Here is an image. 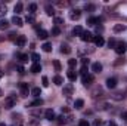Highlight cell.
<instances>
[{"instance_id": "6da1fadb", "label": "cell", "mask_w": 127, "mask_h": 126, "mask_svg": "<svg viewBox=\"0 0 127 126\" xmlns=\"http://www.w3.org/2000/svg\"><path fill=\"white\" fill-rule=\"evenodd\" d=\"M15 104H16V96H15L13 94H10V95H7V96L4 98V104H3V107H4L6 110H10Z\"/></svg>"}, {"instance_id": "7a4b0ae2", "label": "cell", "mask_w": 127, "mask_h": 126, "mask_svg": "<svg viewBox=\"0 0 127 126\" xmlns=\"http://www.w3.org/2000/svg\"><path fill=\"white\" fill-rule=\"evenodd\" d=\"M72 92H74V86H72V83H66V85H64L62 95H65V96H71Z\"/></svg>"}, {"instance_id": "3957f363", "label": "cell", "mask_w": 127, "mask_h": 126, "mask_svg": "<svg viewBox=\"0 0 127 126\" xmlns=\"http://www.w3.org/2000/svg\"><path fill=\"white\" fill-rule=\"evenodd\" d=\"M111 96H112V99H115V101H121V99H124V98L127 96V89H126V91L115 92V94H112Z\"/></svg>"}, {"instance_id": "277c9868", "label": "cell", "mask_w": 127, "mask_h": 126, "mask_svg": "<svg viewBox=\"0 0 127 126\" xmlns=\"http://www.w3.org/2000/svg\"><path fill=\"white\" fill-rule=\"evenodd\" d=\"M80 37H81L83 42H87V43H89V42H93V39H95V36L90 31H83V34H81Z\"/></svg>"}, {"instance_id": "5b68a950", "label": "cell", "mask_w": 127, "mask_h": 126, "mask_svg": "<svg viewBox=\"0 0 127 126\" xmlns=\"http://www.w3.org/2000/svg\"><path fill=\"white\" fill-rule=\"evenodd\" d=\"M93 80H95V77L92 76V74H86V76H83V85L87 88V86H90L92 83H93Z\"/></svg>"}, {"instance_id": "8992f818", "label": "cell", "mask_w": 127, "mask_h": 126, "mask_svg": "<svg viewBox=\"0 0 127 126\" xmlns=\"http://www.w3.org/2000/svg\"><path fill=\"white\" fill-rule=\"evenodd\" d=\"M19 89H21V95L22 96H27L30 94V89H28V83H19Z\"/></svg>"}, {"instance_id": "52a82bcc", "label": "cell", "mask_w": 127, "mask_h": 126, "mask_svg": "<svg viewBox=\"0 0 127 126\" xmlns=\"http://www.w3.org/2000/svg\"><path fill=\"white\" fill-rule=\"evenodd\" d=\"M114 49H115V52H117L118 55H123V54L126 52V45H124V43H117Z\"/></svg>"}, {"instance_id": "ba28073f", "label": "cell", "mask_w": 127, "mask_h": 126, "mask_svg": "<svg viewBox=\"0 0 127 126\" xmlns=\"http://www.w3.org/2000/svg\"><path fill=\"white\" fill-rule=\"evenodd\" d=\"M44 117H46L47 120H55V119H56L55 111H53L52 108H49V110H46V111H44Z\"/></svg>"}, {"instance_id": "9c48e42d", "label": "cell", "mask_w": 127, "mask_h": 126, "mask_svg": "<svg viewBox=\"0 0 127 126\" xmlns=\"http://www.w3.org/2000/svg\"><path fill=\"white\" fill-rule=\"evenodd\" d=\"M15 43H16V46H18V48H22V46L27 43V39H25V36H18V39L15 40Z\"/></svg>"}, {"instance_id": "30bf717a", "label": "cell", "mask_w": 127, "mask_h": 126, "mask_svg": "<svg viewBox=\"0 0 127 126\" xmlns=\"http://www.w3.org/2000/svg\"><path fill=\"white\" fill-rule=\"evenodd\" d=\"M115 86H117V79L109 77V79L106 80V88H108V89H114Z\"/></svg>"}, {"instance_id": "8fae6325", "label": "cell", "mask_w": 127, "mask_h": 126, "mask_svg": "<svg viewBox=\"0 0 127 126\" xmlns=\"http://www.w3.org/2000/svg\"><path fill=\"white\" fill-rule=\"evenodd\" d=\"M99 22H102V18H100V16H99V18L90 16V18L87 19V24H89V25H96V24H99Z\"/></svg>"}, {"instance_id": "7c38bea8", "label": "cell", "mask_w": 127, "mask_h": 126, "mask_svg": "<svg viewBox=\"0 0 127 126\" xmlns=\"http://www.w3.org/2000/svg\"><path fill=\"white\" fill-rule=\"evenodd\" d=\"M12 24H15V25H18V27H22L24 25V21L18 16V15H15L13 18H12Z\"/></svg>"}, {"instance_id": "4fadbf2b", "label": "cell", "mask_w": 127, "mask_h": 126, "mask_svg": "<svg viewBox=\"0 0 127 126\" xmlns=\"http://www.w3.org/2000/svg\"><path fill=\"white\" fill-rule=\"evenodd\" d=\"M43 105V99L41 98H37V99H34L32 102L28 104V107H41Z\"/></svg>"}, {"instance_id": "5bb4252c", "label": "cell", "mask_w": 127, "mask_h": 126, "mask_svg": "<svg viewBox=\"0 0 127 126\" xmlns=\"http://www.w3.org/2000/svg\"><path fill=\"white\" fill-rule=\"evenodd\" d=\"M93 42H95L96 46H103V43H105V40H103V37H102V36H95Z\"/></svg>"}, {"instance_id": "9a60e30c", "label": "cell", "mask_w": 127, "mask_h": 126, "mask_svg": "<svg viewBox=\"0 0 127 126\" xmlns=\"http://www.w3.org/2000/svg\"><path fill=\"white\" fill-rule=\"evenodd\" d=\"M80 16H81V10H78V9L72 10V12H71V15H69V18H71V19H78Z\"/></svg>"}, {"instance_id": "2e32d148", "label": "cell", "mask_w": 127, "mask_h": 126, "mask_svg": "<svg viewBox=\"0 0 127 126\" xmlns=\"http://www.w3.org/2000/svg\"><path fill=\"white\" fill-rule=\"evenodd\" d=\"M66 76H68V79L71 80V82H74L75 79H77V73L71 68V70H68V73H66Z\"/></svg>"}, {"instance_id": "e0dca14e", "label": "cell", "mask_w": 127, "mask_h": 126, "mask_svg": "<svg viewBox=\"0 0 127 126\" xmlns=\"http://www.w3.org/2000/svg\"><path fill=\"white\" fill-rule=\"evenodd\" d=\"M30 71H31V73H38V71H41V65L38 63H34L31 65V68H30Z\"/></svg>"}, {"instance_id": "ac0fdd59", "label": "cell", "mask_w": 127, "mask_h": 126, "mask_svg": "<svg viewBox=\"0 0 127 126\" xmlns=\"http://www.w3.org/2000/svg\"><path fill=\"white\" fill-rule=\"evenodd\" d=\"M92 70H93L95 73H100V71H102V64L100 63H93L92 64Z\"/></svg>"}, {"instance_id": "d6986e66", "label": "cell", "mask_w": 127, "mask_h": 126, "mask_svg": "<svg viewBox=\"0 0 127 126\" xmlns=\"http://www.w3.org/2000/svg\"><path fill=\"white\" fill-rule=\"evenodd\" d=\"M83 105H84V101H83V99H75V102H74L75 110H81V108H83Z\"/></svg>"}, {"instance_id": "ffe728a7", "label": "cell", "mask_w": 127, "mask_h": 126, "mask_svg": "<svg viewBox=\"0 0 127 126\" xmlns=\"http://www.w3.org/2000/svg\"><path fill=\"white\" fill-rule=\"evenodd\" d=\"M55 120H56V123H58L59 126H62V125H66V122H68V120H66V119H65L64 116H59V117H56Z\"/></svg>"}, {"instance_id": "44dd1931", "label": "cell", "mask_w": 127, "mask_h": 126, "mask_svg": "<svg viewBox=\"0 0 127 126\" xmlns=\"http://www.w3.org/2000/svg\"><path fill=\"white\" fill-rule=\"evenodd\" d=\"M124 30H126V25H124V24H117V25H114V31L115 33L124 31Z\"/></svg>"}, {"instance_id": "7402d4cb", "label": "cell", "mask_w": 127, "mask_h": 126, "mask_svg": "<svg viewBox=\"0 0 127 126\" xmlns=\"http://www.w3.org/2000/svg\"><path fill=\"white\" fill-rule=\"evenodd\" d=\"M22 9H24L22 3H16V4H15V15H19V13L22 12Z\"/></svg>"}, {"instance_id": "603a6c76", "label": "cell", "mask_w": 127, "mask_h": 126, "mask_svg": "<svg viewBox=\"0 0 127 126\" xmlns=\"http://www.w3.org/2000/svg\"><path fill=\"white\" fill-rule=\"evenodd\" d=\"M37 34H38V39H41V40L47 39V36H49V33L46 31V30H40V31L37 33Z\"/></svg>"}, {"instance_id": "cb8c5ba5", "label": "cell", "mask_w": 127, "mask_h": 126, "mask_svg": "<svg viewBox=\"0 0 127 126\" xmlns=\"http://www.w3.org/2000/svg\"><path fill=\"white\" fill-rule=\"evenodd\" d=\"M83 31H84V30H83L80 25H75V27H74V30H72V33H74L75 36H81V34H83Z\"/></svg>"}, {"instance_id": "d4e9b609", "label": "cell", "mask_w": 127, "mask_h": 126, "mask_svg": "<svg viewBox=\"0 0 127 126\" xmlns=\"http://www.w3.org/2000/svg\"><path fill=\"white\" fill-rule=\"evenodd\" d=\"M53 83L58 85V86H61V85L64 83V79L61 77V76H55V77H53Z\"/></svg>"}, {"instance_id": "484cf974", "label": "cell", "mask_w": 127, "mask_h": 126, "mask_svg": "<svg viewBox=\"0 0 127 126\" xmlns=\"http://www.w3.org/2000/svg\"><path fill=\"white\" fill-rule=\"evenodd\" d=\"M31 95H32V96H37V98H38V96L41 95L40 88H32V89H31Z\"/></svg>"}, {"instance_id": "4316f807", "label": "cell", "mask_w": 127, "mask_h": 126, "mask_svg": "<svg viewBox=\"0 0 127 126\" xmlns=\"http://www.w3.org/2000/svg\"><path fill=\"white\" fill-rule=\"evenodd\" d=\"M46 13H47L49 16H53V15H55V12H53V7H52L50 4H46Z\"/></svg>"}, {"instance_id": "83f0119b", "label": "cell", "mask_w": 127, "mask_h": 126, "mask_svg": "<svg viewBox=\"0 0 127 126\" xmlns=\"http://www.w3.org/2000/svg\"><path fill=\"white\" fill-rule=\"evenodd\" d=\"M18 58H19L21 63H27L28 61V55L27 54H18Z\"/></svg>"}, {"instance_id": "f1b7e54d", "label": "cell", "mask_w": 127, "mask_h": 126, "mask_svg": "<svg viewBox=\"0 0 127 126\" xmlns=\"http://www.w3.org/2000/svg\"><path fill=\"white\" fill-rule=\"evenodd\" d=\"M61 52H62V54H69V52H71V48H69L68 45H62V46H61Z\"/></svg>"}, {"instance_id": "f546056e", "label": "cell", "mask_w": 127, "mask_h": 126, "mask_svg": "<svg viewBox=\"0 0 127 126\" xmlns=\"http://www.w3.org/2000/svg\"><path fill=\"white\" fill-rule=\"evenodd\" d=\"M7 27H9V22H7L6 19H1V21H0V30H6Z\"/></svg>"}, {"instance_id": "4dcf8cb0", "label": "cell", "mask_w": 127, "mask_h": 126, "mask_svg": "<svg viewBox=\"0 0 127 126\" xmlns=\"http://www.w3.org/2000/svg\"><path fill=\"white\" fill-rule=\"evenodd\" d=\"M34 21H35V18H34V15H32V13L27 15V18H25V22H27V24H32Z\"/></svg>"}, {"instance_id": "1f68e13d", "label": "cell", "mask_w": 127, "mask_h": 126, "mask_svg": "<svg viewBox=\"0 0 127 126\" xmlns=\"http://www.w3.org/2000/svg\"><path fill=\"white\" fill-rule=\"evenodd\" d=\"M53 67H55V70H56V71H61V70H62V67H61V63H59L58 60H55V61H53Z\"/></svg>"}, {"instance_id": "d6a6232c", "label": "cell", "mask_w": 127, "mask_h": 126, "mask_svg": "<svg viewBox=\"0 0 127 126\" xmlns=\"http://www.w3.org/2000/svg\"><path fill=\"white\" fill-rule=\"evenodd\" d=\"M41 48H43L44 52H50V51H52V45H50V43H44Z\"/></svg>"}, {"instance_id": "836d02e7", "label": "cell", "mask_w": 127, "mask_h": 126, "mask_svg": "<svg viewBox=\"0 0 127 126\" xmlns=\"http://www.w3.org/2000/svg\"><path fill=\"white\" fill-rule=\"evenodd\" d=\"M31 60L34 61V63H38V61H40V55H38V54H35V52H32V54H31Z\"/></svg>"}, {"instance_id": "e575fe53", "label": "cell", "mask_w": 127, "mask_h": 126, "mask_svg": "<svg viewBox=\"0 0 127 126\" xmlns=\"http://www.w3.org/2000/svg\"><path fill=\"white\" fill-rule=\"evenodd\" d=\"M41 83H43L44 88H47V86H49V79H47L46 76H43V77H41Z\"/></svg>"}, {"instance_id": "d590c367", "label": "cell", "mask_w": 127, "mask_h": 126, "mask_svg": "<svg viewBox=\"0 0 127 126\" xmlns=\"http://www.w3.org/2000/svg\"><path fill=\"white\" fill-rule=\"evenodd\" d=\"M35 10H37V4H35V3H31V4H30V13L34 15V13H35Z\"/></svg>"}, {"instance_id": "8d00e7d4", "label": "cell", "mask_w": 127, "mask_h": 126, "mask_svg": "<svg viewBox=\"0 0 127 126\" xmlns=\"http://www.w3.org/2000/svg\"><path fill=\"white\" fill-rule=\"evenodd\" d=\"M4 13H6V6L3 3H0V16H3Z\"/></svg>"}, {"instance_id": "74e56055", "label": "cell", "mask_w": 127, "mask_h": 126, "mask_svg": "<svg viewBox=\"0 0 127 126\" xmlns=\"http://www.w3.org/2000/svg\"><path fill=\"white\" fill-rule=\"evenodd\" d=\"M52 34H53V36H59V34H61V30H59L58 27H53V28H52Z\"/></svg>"}, {"instance_id": "f35d334b", "label": "cell", "mask_w": 127, "mask_h": 126, "mask_svg": "<svg viewBox=\"0 0 127 126\" xmlns=\"http://www.w3.org/2000/svg\"><path fill=\"white\" fill-rule=\"evenodd\" d=\"M75 64H77V60H74V58H71V60H68V65L72 68V67H75Z\"/></svg>"}, {"instance_id": "ab89813d", "label": "cell", "mask_w": 127, "mask_h": 126, "mask_svg": "<svg viewBox=\"0 0 127 126\" xmlns=\"http://www.w3.org/2000/svg\"><path fill=\"white\" fill-rule=\"evenodd\" d=\"M7 39H9V40H16V39H18V34H15V33H10V34L7 36Z\"/></svg>"}, {"instance_id": "60d3db41", "label": "cell", "mask_w": 127, "mask_h": 126, "mask_svg": "<svg viewBox=\"0 0 127 126\" xmlns=\"http://www.w3.org/2000/svg\"><path fill=\"white\" fill-rule=\"evenodd\" d=\"M115 45H117V43H115V39H109L108 46H109V48H115Z\"/></svg>"}, {"instance_id": "b9f144b4", "label": "cell", "mask_w": 127, "mask_h": 126, "mask_svg": "<svg viewBox=\"0 0 127 126\" xmlns=\"http://www.w3.org/2000/svg\"><path fill=\"white\" fill-rule=\"evenodd\" d=\"M56 4H58L59 7H65V6H68L69 3H68V1H56Z\"/></svg>"}, {"instance_id": "7bdbcfd3", "label": "cell", "mask_w": 127, "mask_h": 126, "mask_svg": "<svg viewBox=\"0 0 127 126\" xmlns=\"http://www.w3.org/2000/svg\"><path fill=\"white\" fill-rule=\"evenodd\" d=\"M78 126H90V125H89V122H87V120L81 119V120H80V123H78Z\"/></svg>"}, {"instance_id": "ee69618b", "label": "cell", "mask_w": 127, "mask_h": 126, "mask_svg": "<svg viewBox=\"0 0 127 126\" xmlns=\"http://www.w3.org/2000/svg\"><path fill=\"white\" fill-rule=\"evenodd\" d=\"M81 63H83V67H87L90 61H89V58H83V60H81Z\"/></svg>"}, {"instance_id": "f6af8a7d", "label": "cell", "mask_w": 127, "mask_h": 126, "mask_svg": "<svg viewBox=\"0 0 127 126\" xmlns=\"http://www.w3.org/2000/svg\"><path fill=\"white\" fill-rule=\"evenodd\" d=\"M80 73H81V76H86V74H87V67H81Z\"/></svg>"}, {"instance_id": "bcb514c9", "label": "cell", "mask_w": 127, "mask_h": 126, "mask_svg": "<svg viewBox=\"0 0 127 126\" xmlns=\"http://www.w3.org/2000/svg\"><path fill=\"white\" fill-rule=\"evenodd\" d=\"M62 22H64L62 18H55V24H56V25H61Z\"/></svg>"}, {"instance_id": "7dc6e473", "label": "cell", "mask_w": 127, "mask_h": 126, "mask_svg": "<svg viewBox=\"0 0 127 126\" xmlns=\"http://www.w3.org/2000/svg\"><path fill=\"white\" fill-rule=\"evenodd\" d=\"M18 73H19V74H24V73H25V70H24L22 65H18Z\"/></svg>"}, {"instance_id": "c3c4849f", "label": "cell", "mask_w": 127, "mask_h": 126, "mask_svg": "<svg viewBox=\"0 0 127 126\" xmlns=\"http://www.w3.org/2000/svg\"><path fill=\"white\" fill-rule=\"evenodd\" d=\"M93 9H95L93 4H86V10H93Z\"/></svg>"}, {"instance_id": "681fc988", "label": "cell", "mask_w": 127, "mask_h": 126, "mask_svg": "<svg viewBox=\"0 0 127 126\" xmlns=\"http://www.w3.org/2000/svg\"><path fill=\"white\" fill-rule=\"evenodd\" d=\"M115 65H120V64H124V58H120V60H118V61H115Z\"/></svg>"}, {"instance_id": "f907efd6", "label": "cell", "mask_w": 127, "mask_h": 126, "mask_svg": "<svg viewBox=\"0 0 127 126\" xmlns=\"http://www.w3.org/2000/svg\"><path fill=\"white\" fill-rule=\"evenodd\" d=\"M96 31H97V33H102V31H103V27H99V25H96Z\"/></svg>"}, {"instance_id": "816d5d0a", "label": "cell", "mask_w": 127, "mask_h": 126, "mask_svg": "<svg viewBox=\"0 0 127 126\" xmlns=\"http://www.w3.org/2000/svg\"><path fill=\"white\" fill-rule=\"evenodd\" d=\"M61 110H62V113H69V108L68 107H62Z\"/></svg>"}, {"instance_id": "f5cc1de1", "label": "cell", "mask_w": 127, "mask_h": 126, "mask_svg": "<svg viewBox=\"0 0 127 126\" xmlns=\"http://www.w3.org/2000/svg\"><path fill=\"white\" fill-rule=\"evenodd\" d=\"M121 119H123L124 122H127V113H123V114H121Z\"/></svg>"}, {"instance_id": "db71d44e", "label": "cell", "mask_w": 127, "mask_h": 126, "mask_svg": "<svg viewBox=\"0 0 127 126\" xmlns=\"http://www.w3.org/2000/svg\"><path fill=\"white\" fill-rule=\"evenodd\" d=\"M108 126H117V125H115V122H109V123H108Z\"/></svg>"}, {"instance_id": "11a10c76", "label": "cell", "mask_w": 127, "mask_h": 126, "mask_svg": "<svg viewBox=\"0 0 127 126\" xmlns=\"http://www.w3.org/2000/svg\"><path fill=\"white\" fill-rule=\"evenodd\" d=\"M1 77H3V71L0 70V79H1Z\"/></svg>"}, {"instance_id": "9f6ffc18", "label": "cell", "mask_w": 127, "mask_h": 126, "mask_svg": "<svg viewBox=\"0 0 127 126\" xmlns=\"http://www.w3.org/2000/svg\"><path fill=\"white\" fill-rule=\"evenodd\" d=\"M0 126H6V125H4V123H0Z\"/></svg>"}, {"instance_id": "6f0895ef", "label": "cell", "mask_w": 127, "mask_h": 126, "mask_svg": "<svg viewBox=\"0 0 127 126\" xmlns=\"http://www.w3.org/2000/svg\"><path fill=\"white\" fill-rule=\"evenodd\" d=\"M0 96H1V89H0Z\"/></svg>"}, {"instance_id": "680465c9", "label": "cell", "mask_w": 127, "mask_h": 126, "mask_svg": "<svg viewBox=\"0 0 127 126\" xmlns=\"http://www.w3.org/2000/svg\"><path fill=\"white\" fill-rule=\"evenodd\" d=\"M126 49H127V46H126Z\"/></svg>"}]
</instances>
